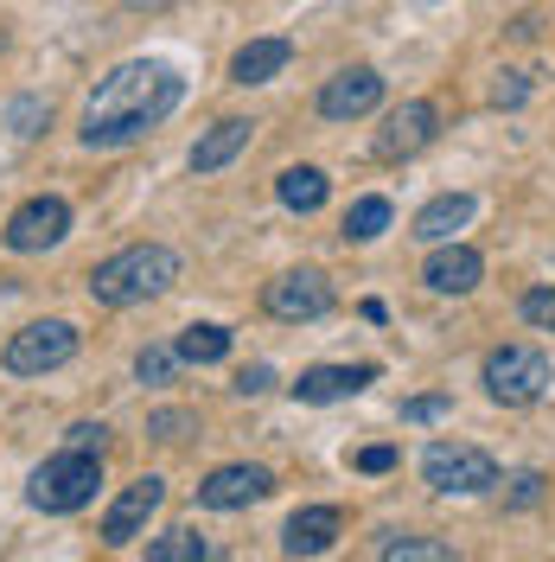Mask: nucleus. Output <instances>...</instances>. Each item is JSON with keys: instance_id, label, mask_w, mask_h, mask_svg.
<instances>
[{"instance_id": "obj_30", "label": "nucleus", "mask_w": 555, "mask_h": 562, "mask_svg": "<svg viewBox=\"0 0 555 562\" xmlns=\"http://www.w3.org/2000/svg\"><path fill=\"white\" fill-rule=\"evenodd\" d=\"M351 467H358V473H389V467H396V448H389V441H371V448L351 454Z\"/></svg>"}, {"instance_id": "obj_10", "label": "nucleus", "mask_w": 555, "mask_h": 562, "mask_svg": "<svg viewBox=\"0 0 555 562\" xmlns=\"http://www.w3.org/2000/svg\"><path fill=\"white\" fill-rule=\"evenodd\" d=\"M160 505H167V480H154V473L135 480V486H122V492H115V505L103 512V543H109V550H128Z\"/></svg>"}, {"instance_id": "obj_9", "label": "nucleus", "mask_w": 555, "mask_h": 562, "mask_svg": "<svg viewBox=\"0 0 555 562\" xmlns=\"http://www.w3.org/2000/svg\"><path fill=\"white\" fill-rule=\"evenodd\" d=\"M434 135H441V109L428 103V97H409V103H396L383 115L377 160H416L421 147H434Z\"/></svg>"}, {"instance_id": "obj_13", "label": "nucleus", "mask_w": 555, "mask_h": 562, "mask_svg": "<svg viewBox=\"0 0 555 562\" xmlns=\"http://www.w3.org/2000/svg\"><path fill=\"white\" fill-rule=\"evenodd\" d=\"M371 384H377V364H313V371L294 378V396L301 403H346Z\"/></svg>"}, {"instance_id": "obj_17", "label": "nucleus", "mask_w": 555, "mask_h": 562, "mask_svg": "<svg viewBox=\"0 0 555 562\" xmlns=\"http://www.w3.org/2000/svg\"><path fill=\"white\" fill-rule=\"evenodd\" d=\"M473 224V192H441L416 211V237L421 244H453L460 231Z\"/></svg>"}, {"instance_id": "obj_1", "label": "nucleus", "mask_w": 555, "mask_h": 562, "mask_svg": "<svg viewBox=\"0 0 555 562\" xmlns=\"http://www.w3.org/2000/svg\"><path fill=\"white\" fill-rule=\"evenodd\" d=\"M185 97V77L173 65H160V58H128V65H115L90 90V103H83V147H128L140 140L147 128H160L167 115L179 109Z\"/></svg>"}, {"instance_id": "obj_32", "label": "nucleus", "mask_w": 555, "mask_h": 562, "mask_svg": "<svg viewBox=\"0 0 555 562\" xmlns=\"http://www.w3.org/2000/svg\"><path fill=\"white\" fill-rule=\"evenodd\" d=\"M269 390H275V371L269 364H243L237 371V396H269Z\"/></svg>"}, {"instance_id": "obj_14", "label": "nucleus", "mask_w": 555, "mask_h": 562, "mask_svg": "<svg viewBox=\"0 0 555 562\" xmlns=\"http://www.w3.org/2000/svg\"><path fill=\"white\" fill-rule=\"evenodd\" d=\"M479 276H486V256L473 244H434L428 269H421V281H428L434 294H473Z\"/></svg>"}, {"instance_id": "obj_24", "label": "nucleus", "mask_w": 555, "mask_h": 562, "mask_svg": "<svg viewBox=\"0 0 555 562\" xmlns=\"http://www.w3.org/2000/svg\"><path fill=\"white\" fill-rule=\"evenodd\" d=\"M179 364H185V358H179V346H147L135 358V378H140V384H173Z\"/></svg>"}, {"instance_id": "obj_33", "label": "nucleus", "mask_w": 555, "mask_h": 562, "mask_svg": "<svg viewBox=\"0 0 555 562\" xmlns=\"http://www.w3.org/2000/svg\"><path fill=\"white\" fill-rule=\"evenodd\" d=\"M38 122H52V109H38V103H13V135H38Z\"/></svg>"}, {"instance_id": "obj_28", "label": "nucleus", "mask_w": 555, "mask_h": 562, "mask_svg": "<svg viewBox=\"0 0 555 562\" xmlns=\"http://www.w3.org/2000/svg\"><path fill=\"white\" fill-rule=\"evenodd\" d=\"M523 319H530L536 333H555V288H530V294H523Z\"/></svg>"}, {"instance_id": "obj_4", "label": "nucleus", "mask_w": 555, "mask_h": 562, "mask_svg": "<svg viewBox=\"0 0 555 562\" xmlns=\"http://www.w3.org/2000/svg\"><path fill=\"white\" fill-rule=\"evenodd\" d=\"M486 396L491 403H505V409H523V403H536L543 390L555 384V371H550V358L536 346H498L486 351Z\"/></svg>"}, {"instance_id": "obj_7", "label": "nucleus", "mask_w": 555, "mask_h": 562, "mask_svg": "<svg viewBox=\"0 0 555 562\" xmlns=\"http://www.w3.org/2000/svg\"><path fill=\"white\" fill-rule=\"evenodd\" d=\"M262 307L287 326H307V319H326L339 307V294H332V281L319 276V269H287V276L269 281V294H262Z\"/></svg>"}, {"instance_id": "obj_2", "label": "nucleus", "mask_w": 555, "mask_h": 562, "mask_svg": "<svg viewBox=\"0 0 555 562\" xmlns=\"http://www.w3.org/2000/svg\"><path fill=\"white\" fill-rule=\"evenodd\" d=\"M179 249L167 244H128L115 249L109 262L90 269V301L97 307H135V301H154V294H167L179 281Z\"/></svg>"}, {"instance_id": "obj_18", "label": "nucleus", "mask_w": 555, "mask_h": 562, "mask_svg": "<svg viewBox=\"0 0 555 562\" xmlns=\"http://www.w3.org/2000/svg\"><path fill=\"white\" fill-rule=\"evenodd\" d=\"M287 58H294V45H287V38H249L243 52L230 58V83L256 90V83L281 77V70H287Z\"/></svg>"}, {"instance_id": "obj_8", "label": "nucleus", "mask_w": 555, "mask_h": 562, "mask_svg": "<svg viewBox=\"0 0 555 562\" xmlns=\"http://www.w3.org/2000/svg\"><path fill=\"white\" fill-rule=\"evenodd\" d=\"M70 237V205L58 192H38L7 217V249L13 256H38V249H58Z\"/></svg>"}, {"instance_id": "obj_11", "label": "nucleus", "mask_w": 555, "mask_h": 562, "mask_svg": "<svg viewBox=\"0 0 555 562\" xmlns=\"http://www.w3.org/2000/svg\"><path fill=\"white\" fill-rule=\"evenodd\" d=\"M269 492H275V473L237 460V467H217V473L199 480V505H205V512H243V505L269 498Z\"/></svg>"}, {"instance_id": "obj_3", "label": "nucleus", "mask_w": 555, "mask_h": 562, "mask_svg": "<svg viewBox=\"0 0 555 562\" xmlns=\"http://www.w3.org/2000/svg\"><path fill=\"white\" fill-rule=\"evenodd\" d=\"M97 486H103V454H90V448H58L52 460L33 467L26 498H33V512L65 518V512H83V505L97 498Z\"/></svg>"}, {"instance_id": "obj_12", "label": "nucleus", "mask_w": 555, "mask_h": 562, "mask_svg": "<svg viewBox=\"0 0 555 562\" xmlns=\"http://www.w3.org/2000/svg\"><path fill=\"white\" fill-rule=\"evenodd\" d=\"M377 103H383V77L371 65H351V70L319 83V115L326 122H358V115H371Z\"/></svg>"}, {"instance_id": "obj_31", "label": "nucleus", "mask_w": 555, "mask_h": 562, "mask_svg": "<svg viewBox=\"0 0 555 562\" xmlns=\"http://www.w3.org/2000/svg\"><path fill=\"white\" fill-rule=\"evenodd\" d=\"M65 448H90V454H103L109 428H103V422H77V428H65Z\"/></svg>"}, {"instance_id": "obj_21", "label": "nucleus", "mask_w": 555, "mask_h": 562, "mask_svg": "<svg viewBox=\"0 0 555 562\" xmlns=\"http://www.w3.org/2000/svg\"><path fill=\"white\" fill-rule=\"evenodd\" d=\"M217 550H211V537H199V530H167V537H154L147 543V562H211Z\"/></svg>"}, {"instance_id": "obj_6", "label": "nucleus", "mask_w": 555, "mask_h": 562, "mask_svg": "<svg viewBox=\"0 0 555 562\" xmlns=\"http://www.w3.org/2000/svg\"><path fill=\"white\" fill-rule=\"evenodd\" d=\"M77 358V326L70 319H38V326H20L7 351H0V364L13 371V378H45V371H58Z\"/></svg>"}, {"instance_id": "obj_34", "label": "nucleus", "mask_w": 555, "mask_h": 562, "mask_svg": "<svg viewBox=\"0 0 555 562\" xmlns=\"http://www.w3.org/2000/svg\"><path fill=\"white\" fill-rule=\"evenodd\" d=\"M135 13H160V7H173V0H128Z\"/></svg>"}, {"instance_id": "obj_19", "label": "nucleus", "mask_w": 555, "mask_h": 562, "mask_svg": "<svg viewBox=\"0 0 555 562\" xmlns=\"http://www.w3.org/2000/svg\"><path fill=\"white\" fill-rule=\"evenodd\" d=\"M326 192H332V186H326V173H319V167H287V173L275 179V199L287 211H301V217L326 205Z\"/></svg>"}, {"instance_id": "obj_25", "label": "nucleus", "mask_w": 555, "mask_h": 562, "mask_svg": "<svg viewBox=\"0 0 555 562\" xmlns=\"http://www.w3.org/2000/svg\"><path fill=\"white\" fill-rule=\"evenodd\" d=\"M147 435L154 441H185V435H199V416L192 409H154L147 416Z\"/></svg>"}, {"instance_id": "obj_26", "label": "nucleus", "mask_w": 555, "mask_h": 562, "mask_svg": "<svg viewBox=\"0 0 555 562\" xmlns=\"http://www.w3.org/2000/svg\"><path fill=\"white\" fill-rule=\"evenodd\" d=\"M543 492H550L543 473H511V480H505V505H511V512H530V505H543Z\"/></svg>"}, {"instance_id": "obj_23", "label": "nucleus", "mask_w": 555, "mask_h": 562, "mask_svg": "<svg viewBox=\"0 0 555 562\" xmlns=\"http://www.w3.org/2000/svg\"><path fill=\"white\" fill-rule=\"evenodd\" d=\"M377 557L383 562H453V543H441V537H383Z\"/></svg>"}, {"instance_id": "obj_29", "label": "nucleus", "mask_w": 555, "mask_h": 562, "mask_svg": "<svg viewBox=\"0 0 555 562\" xmlns=\"http://www.w3.org/2000/svg\"><path fill=\"white\" fill-rule=\"evenodd\" d=\"M453 409V396H441V390H434V396H409V403H403V422H441Z\"/></svg>"}, {"instance_id": "obj_20", "label": "nucleus", "mask_w": 555, "mask_h": 562, "mask_svg": "<svg viewBox=\"0 0 555 562\" xmlns=\"http://www.w3.org/2000/svg\"><path fill=\"white\" fill-rule=\"evenodd\" d=\"M389 217H396V211H389V199H377V192H371V199H351L346 237L351 244H377L383 231H389Z\"/></svg>"}, {"instance_id": "obj_15", "label": "nucleus", "mask_w": 555, "mask_h": 562, "mask_svg": "<svg viewBox=\"0 0 555 562\" xmlns=\"http://www.w3.org/2000/svg\"><path fill=\"white\" fill-rule=\"evenodd\" d=\"M339 530H346V518L332 505H301L281 530V557H326L339 543Z\"/></svg>"}, {"instance_id": "obj_27", "label": "nucleus", "mask_w": 555, "mask_h": 562, "mask_svg": "<svg viewBox=\"0 0 555 562\" xmlns=\"http://www.w3.org/2000/svg\"><path fill=\"white\" fill-rule=\"evenodd\" d=\"M530 103V77L523 70H498V83H491V109H523Z\"/></svg>"}, {"instance_id": "obj_5", "label": "nucleus", "mask_w": 555, "mask_h": 562, "mask_svg": "<svg viewBox=\"0 0 555 562\" xmlns=\"http://www.w3.org/2000/svg\"><path fill=\"white\" fill-rule=\"evenodd\" d=\"M421 480L448 498H473V492H491L498 486V460L486 448H466V441H434L421 454Z\"/></svg>"}, {"instance_id": "obj_16", "label": "nucleus", "mask_w": 555, "mask_h": 562, "mask_svg": "<svg viewBox=\"0 0 555 562\" xmlns=\"http://www.w3.org/2000/svg\"><path fill=\"white\" fill-rule=\"evenodd\" d=\"M249 135H256L249 115H224V122H211L205 135H199V147H192V173H217V167H230V160L249 147Z\"/></svg>"}, {"instance_id": "obj_22", "label": "nucleus", "mask_w": 555, "mask_h": 562, "mask_svg": "<svg viewBox=\"0 0 555 562\" xmlns=\"http://www.w3.org/2000/svg\"><path fill=\"white\" fill-rule=\"evenodd\" d=\"M224 351H230V326H185V333H179V358H185V364H217V358H224Z\"/></svg>"}]
</instances>
